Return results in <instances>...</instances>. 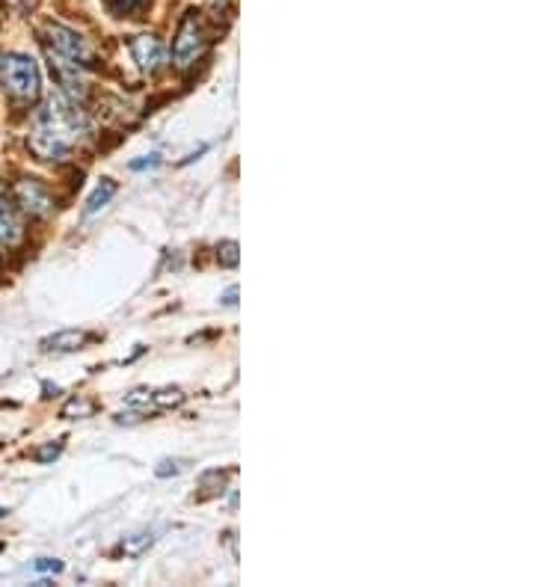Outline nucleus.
<instances>
[{
  "mask_svg": "<svg viewBox=\"0 0 534 587\" xmlns=\"http://www.w3.org/2000/svg\"><path fill=\"white\" fill-rule=\"evenodd\" d=\"M131 57H134V63H137L143 72H158V69L164 66V60H167V48H164V42L155 39V36H137V39L131 42Z\"/></svg>",
  "mask_w": 534,
  "mask_h": 587,
  "instance_id": "nucleus-6",
  "label": "nucleus"
},
{
  "mask_svg": "<svg viewBox=\"0 0 534 587\" xmlns=\"http://www.w3.org/2000/svg\"><path fill=\"white\" fill-rule=\"evenodd\" d=\"M33 567H36L39 573H63V561H57V558H39Z\"/></svg>",
  "mask_w": 534,
  "mask_h": 587,
  "instance_id": "nucleus-18",
  "label": "nucleus"
},
{
  "mask_svg": "<svg viewBox=\"0 0 534 587\" xmlns=\"http://www.w3.org/2000/svg\"><path fill=\"white\" fill-rule=\"evenodd\" d=\"M0 549H3V546H0Z\"/></svg>",
  "mask_w": 534,
  "mask_h": 587,
  "instance_id": "nucleus-22",
  "label": "nucleus"
},
{
  "mask_svg": "<svg viewBox=\"0 0 534 587\" xmlns=\"http://www.w3.org/2000/svg\"><path fill=\"white\" fill-rule=\"evenodd\" d=\"M89 338L92 336L81 333V330H60L57 336L42 341V350H48V353H78V350H84Z\"/></svg>",
  "mask_w": 534,
  "mask_h": 587,
  "instance_id": "nucleus-8",
  "label": "nucleus"
},
{
  "mask_svg": "<svg viewBox=\"0 0 534 587\" xmlns=\"http://www.w3.org/2000/svg\"><path fill=\"white\" fill-rule=\"evenodd\" d=\"M152 543H155V534H152V531L128 534V537L119 543V552H122V555H131V558H137V555H143V552H146Z\"/></svg>",
  "mask_w": 534,
  "mask_h": 587,
  "instance_id": "nucleus-11",
  "label": "nucleus"
},
{
  "mask_svg": "<svg viewBox=\"0 0 534 587\" xmlns=\"http://www.w3.org/2000/svg\"><path fill=\"white\" fill-rule=\"evenodd\" d=\"M15 202L30 214V217H45L51 208H54V199H51V190L36 181V178H21L15 184Z\"/></svg>",
  "mask_w": 534,
  "mask_h": 587,
  "instance_id": "nucleus-5",
  "label": "nucleus"
},
{
  "mask_svg": "<svg viewBox=\"0 0 534 587\" xmlns=\"http://www.w3.org/2000/svg\"><path fill=\"white\" fill-rule=\"evenodd\" d=\"M158 164H161V158H158V155H149V158H146V161H131V164H128V167L134 169V172H140V169L158 167Z\"/></svg>",
  "mask_w": 534,
  "mask_h": 587,
  "instance_id": "nucleus-19",
  "label": "nucleus"
},
{
  "mask_svg": "<svg viewBox=\"0 0 534 587\" xmlns=\"http://www.w3.org/2000/svg\"><path fill=\"white\" fill-rule=\"evenodd\" d=\"M116 190H119V184L113 181V178H104L95 190H92V196L87 199V208H84V217H92V214H98L113 196H116Z\"/></svg>",
  "mask_w": 534,
  "mask_h": 587,
  "instance_id": "nucleus-10",
  "label": "nucleus"
},
{
  "mask_svg": "<svg viewBox=\"0 0 534 587\" xmlns=\"http://www.w3.org/2000/svg\"><path fill=\"white\" fill-rule=\"evenodd\" d=\"M0 78L3 86L12 98L18 101H36L39 98V86H42V75L33 57L27 54H6L0 60Z\"/></svg>",
  "mask_w": 534,
  "mask_h": 587,
  "instance_id": "nucleus-2",
  "label": "nucleus"
},
{
  "mask_svg": "<svg viewBox=\"0 0 534 587\" xmlns=\"http://www.w3.org/2000/svg\"><path fill=\"white\" fill-rule=\"evenodd\" d=\"M107 6L119 15H128V12H137L140 6H146V0H107Z\"/></svg>",
  "mask_w": 534,
  "mask_h": 587,
  "instance_id": "nucleus-15",
  "label": "nucleus"
},
{
  "mask_svg": "<svg viewBox=\"0 0 534 587\" xmlns=\"http://www.w3.org/2000/svg\"><path fill=\"white\" fill-rule=\"evenodd\" d=\"M205 48H208V33L202 27V18L196 12H190L181 21L176 42H173V63L181 72H187L190 66H196L202 60Z\"/></svg>",
  "mask_w": 534,
  "mask_h": 587,
  "instance_id": "nucleus-3",
  "label": "nucleus"
},
{
  "mask_svg": "<svg viewBox=\"0 0 534 587\" xmlns=\"http://www.w3.org/2000/svg\"><path fill=\"white\" fill-rule=\"evenodd\" d=\"M36 128H42V131H48V134H54V137H60L63 143L72 146L78 137L87 134L89 122L87 116H84V110H78V104L69 101V98L60 92V95H51V98L45 101V107L39 110Z\"/></svg>",
  "mask_w": 534,
  "mask_h": 587,
  "instance_id": "nucleus-1",
  "label": "nucleus"
},
{
  "mask_svg": "<svg viewBox=\"0 0 534 587\" xmlns=\"http://www.w3.org/2000/svg\"><path fill=\"white\" fill-rule=\"evenodd\" d=\"M217 261L223 264V267H238V244L235 241H223L220 247H217Z\"/></svg>",
  "mask_w": 534,
  "mask_h": 587,
  "instance_id": "nucleus-14",
  "label": "nucleus"
},
{
  "mask_svg": "<svg viewBox=\"0 0 534 587\" xmlns=\"http://www.w3.org/2000/svg\"><path fill=\"white\" fill-rule=\"evenodd\" d=\"M184 401V392L178 386L167 389H152V407H178Z\"/></svg>",
  "mask_w": 534,
  "mask_h": 587,
  "instance_id": "nucleus-12",
  "label": "nucleus"
},
{
  "mask_svg": "<svg viewBox=\"0 0 534 587\" xmlns=\"http://www.w3.org/2000/svg\"><path fill=\"white\" fill-rule=\"evenodd\" d=\"M235 297H238V288H235V285H232V288H229V291H226V297H223V303H226V306H235V303H238V300H235Z\"/></svg>",
  "mask_w": 534,
  "mask_h": 587,
  "instance_id": "nucleus-20",
  "label": "nucleus"
},
{
  "mask_svg": "<svg viewBox=\"0 0 534 587\" xmlns=\"http://www.w3.org/2000/svg\"><path fill=\"white\" fill-rule=\"evenodd\" d=\"M95 413V404L87 398H72L66 407H63V419H89Z\"/></svg>",
  "mask_w": 534,
  "mask_h": 587,
  "instance_id": "nucleus-13",
  "label": "nucleus"
},
{
  "mask_svg": "<svg viewBox=\"0 0 534 587\" xmlns=\"http://www.w3.org/2000/svg\"><path fill=\"white\" fill-rule=\"evenodd\" d=\"M48 51L75 63V66H87L89 63V48L87 39L63 24H48Z\"/></svg>",
  "mask_w": 534,
  "mask_h": 587,
  "instance_id": "nucleus-4",
  "label": "nucleus"
},
{
  "mask_svg": "<svg viewBox=\"0 0 534 587\" xmlns=\"http://www.w3.org/2000/svg\"><path fill=\"white\" fill-rule=\"evenodd\" d=\"M6 513H9V510H6V507H0V519H6Z\"/></svg>",
  "mask_w": 534,
  "mask_h": 587,
  "instance_id": "nucleus-21",
  "label": "nucleus"
},
{
  "mask_svg": "<svg viewBox=\"0 0 534 587\" xmlns=\"http://www.w3.org/2000/svg\"><path fill=\"white\" fill-rule=\"evenodd\" d=\"M60 451H63V445L57 442V445H45V448H39L36 451V460L39 463H51V460H57L60 457Z\"/></svg>",
  "mask_w": 534,
  "mask_h": 587,
  "instance_id": "nucleus-17",
  "label": "nucleus"
},
{
  "mask_svg": "<svg viewBox=\"0 0 534 587\" xmlns=\"http://www.w3.org/2000/svg\"><path fill=\"white\" fill-rule=\"evenodd\" d=\"M181 469H184V466H181L178 460H161L158 469H155V475H158V478H170V475H181Z\"/></svg>",
  "mask_w": 534,
  "mask_h": 587,
  "instance_id": "nucleus-16",
  "label": "nucleus"
},
{
  "mask_svg": "<svg viewBox=\"0 0 534 587\" xmlns=\"http://www.w3.org/2000/svg\"><path fill=\"white\" fill-rule=\"evenodd\" d=\"M27 146H30V152L39 158V161H63L66 155H69V143H63L60 137H54V134H48V131H42V128H36L33 134H30V140H27Z\"/></svg>",
  "mask_w": 534,
  "mask_h": 587,
  "instance_id": "nucleus-7",
  "label": "nucleus"
},
{
  "mask_svg": "<svg viewBox=\"0 0 534 587\" xmlns=\"http://www.w3.org/2000/svg\"><path fill=\"white\" fill-rule=\"evenodd\" d=\"M24 229H21V220L15 214V208L0 196V244L3 247H15L21 241Z\"/></svg>",
  "mask_w": 534,
  "mask_h": 587,
  "instance_id": "nucleus-9",
  "label": "nucleus"
}]
</instances>
